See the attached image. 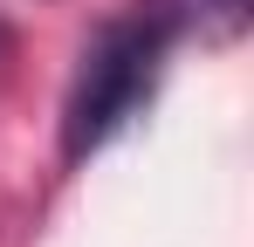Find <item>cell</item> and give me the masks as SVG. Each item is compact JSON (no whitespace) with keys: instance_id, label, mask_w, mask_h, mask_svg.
<instances>
[{"instance_id":"cell-2","label":"cell","mask_w":254,"mask_h":247,"mask_svg":"<svg viewBox=\"0 0 254 247\" xmlns=\"http://www.w3.org/2000/svg\"><path fill=\"white\" fill-rule=\"evenodd\" d=\"M144 14H151L172 41L179 35H227V28L248 21V0H144Z\"/></svg>"},{"instance_id":"cell-1","label":"cell","mask_w":254,"mask_h":247,"mask_svg":"<svg viewBox=\"0 0 254 247\" xmlns=\"http://www.w3.org/2000/svg\"><path fill=\"white\" fill-rule=\"evenodd\" d=\"M165 48H172V35L144 7H137L130 21H110V28L83 48V69L69 82V103H62V151H69V158H89L96 144H110V137L144 110Z\"/></svg>"}]
</instances>
